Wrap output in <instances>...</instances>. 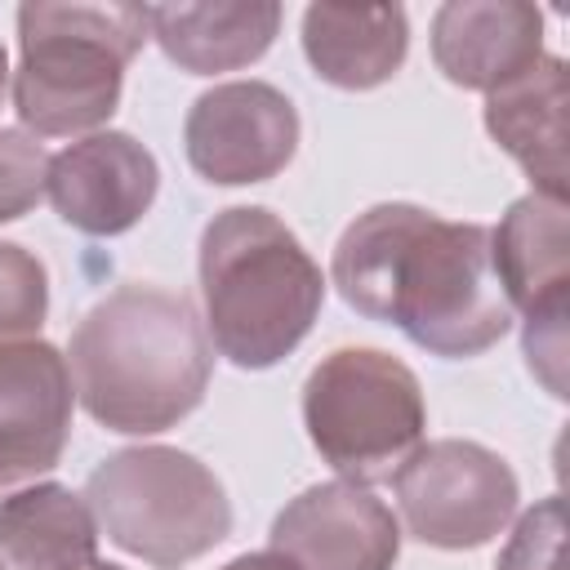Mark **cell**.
Instances as JSON below:
<instances>
[{"label":"cell","mask_w":570,"mask_h":570,"mask_svg":"<svg viewBox=\"0 0 570 570\" xmlns=\"http://www.w3.org/2000/svg\"><path fill=\"white\" fill-rule=\"evenodd\" d=\"M303 53L334 89H379L410 53V18L401 4H307Z\"/></svg>","instance_id":"16"},{"label":"cell","mask_w":570,"mask_h":570,"mask_svg":"<svg viewBox=\"0 0 570 570\" xmlns=\"http://www.w3.org/2000/svg\"><path fill=\"white\" fill-rule=\"evenodd\" d=\"M147 40V4H22L13 71L18 120L31 129V138L98 134L120 107L125 67Z\"/></svg>","instance_id":"4"},{"label":"cell","mask_w":570,"mask_h":570,"mask_svg":"<svg viewBox=\"0 0 570 570\" xmlns=\"http://www.w3.org/2000/svg\"><path fill=\"white\" fill-rule=\"evenodd\" d=\"M67 370L94 423L151 436L178 428L205 401L214 347L187 294L125 281L76 321Z\"/></svg>","instance_id":"2"},{"label":"cell","mask_w":570,"mask_h":570,"mask_svg":"<svg viewBox=\"0 0 570 570\" xmlns=\"http://www.w3.org/2000/svg\"><path fill=\"white\" fill-rule=\"evenodd\" d=\"M566 102H570V85H566V62L557 53H543L534 67L485 94L490 138L521 165L534 191L552 200H566V178H570Z\"/></svg>","instance_id":"14"},{"label":"cell","mask_w":570,"mask_h":570,"mask_svg":"<svg viewBox=\"0 0 570 570\" xmlns=\"http://www.w3.org/2000/svg\"><path fill=\"white\" fill-rule=\"evenodd\" d=\"M494 276L508 307L525 316V361L539 383L566 392V316H570V214L566 200L521 196L490 227Z\"/></svg>","instance_id":"8"},{"label":"cell","mask_w":570,"mask_h":570,"mask_svg":"<svg viewBox=\"0 0 570 570\" xmlns=\"http://www.w3.org/2000/svg\"><path fill=\"white\" fill-rule=\"evenodd\" d=\"M347 307L396 325L414 347L463 361L512 330L508 294L494 276L490 227L450 223L410 200L356 214L330 258Z\"/></svg>","instance_id":"1"},{"label":"cell","mask_w":570,"mask_h":570,"mask_svg":"<svg viewBox=\"0 0 570 570\" xmlns=\"http://www.w3.org/2000/svg\"><path fill=\"white\" fill-rule=\"evenodd\" d=\"M561 548H566V503L561 494H548L530 512H521L494 570H561Z\"/></svg>","instance_id":"19"},{"label":"cell","mask_w":570,"mask_h":570,"mask_svg":"<svg viewBox=\"0 0 570 570\" xmlns=\"http://www.w3.org/2000/svg\"><path fill=\"white\" fill-rule=\"evenodd\" d=\"M71 370L53 343H0V490L58 468L71 441Z\"/></svg>","instance_id":"12"},{"label":"cell","mask_w":570,"mask_h":570,"mask_svg":"<svg viewBox=\"0 0 570 570\" xmlns=\"http://www.w3.org/2000/svg\"><path fill=\"white\" fill-rule=\"evenodd\" d=\"M303 428L343 481H387L423 445V387L383 347H334L303 383Z\"/></svg>","instance_id":"6"},{"label":"cell","mask_w":570,"mask_h":570,"mask_svg":"<svg viewBox=\"0 0 570 570\" xmlns=\"http://www.w3.org/2000/svg\"><path fill=\"white\" fill-rule=\"evenodd\" d=\"M205 334L240 370L285 361L325 303L321 263L263 205H232L200 232Z\"/></svg>","instance_id":"3"},{"label":"cell","mask_w":570,"mask_h":570,"mask_svg":"<svg viewBox=\"0 0 570 570\" xmlns=\"http://www.w3.org/2000/svg\"><path fill=\"white\" fill-rule=\"evenodd\" d=\"M76 570H125V566H116V561H98V557H94V561H85V566H76Z\"/></svg>","instance_id":"23"},{"label":"cell","mask_w":570,"mask_h":570,"mask_svg":"<svg viewBox=\"0 0 570 570\" xmlns=\"http://www.w3.org/2000/svg\"><path fill=\"white\" fill-rule=\"evenodd\" d=\"M45 316H49L45 263L18 240H0V343L36 338Z\"/></svg>","instance_id":"18"},{"label":"cell","mask_w":570,"mask_h":570,"mask_svg":"<svg viewBox=\"0 0 570 570\" xmlns=\"http://www.w3.org/2000/svg\"><path fill=\"white\" fill-rule=\"evenodd\" d=\"M218 570H294V566L267 548V552H240V557H232V561L218 566Z\"/></svg>","instance_id":"21"},{"label":"cell","mask_w":570,"mask_h":570,"mask_svg":"<svg viewBox=\"0 0 570 570\" xmlns=\"http://www.w3.org/2000/svg\"><path fill=\"white\" fill-rule=\"evenodd\" d=\"M160 165L125 129H98L49 156L45 196L53 214L85 236H120L156 205Z\"/></svg>","instance_id":"11"},{"label":"cell","mask_w":570,"mask_h":570,"mask_svg":"<svg viewBox=\"0 0 570 570\" xmlns=\"http://www.w3.org/2000/svg\"><path fill=\"white\" fill-rule=\"evenodd\" d=\"M0 570H4V557H0Z\"/></svg>","instance_id":"24"},{"label":"cell","mask_w":570,"mask_h":570,"mask_svg":"<svg viewBox=\"0 0 570 570\" xmlns=\"http://www.w3.org/2000/svg\"><path fill=\"white\" fill-rule=\"evenodd\" d=\"M543 58V13L525 0H445L432 18V62L459 85L490 94Z\"/></svg>","instance_id":"13"},{"label":"cell","mask_w":570,"mask_h":570,"mask_svg":"<svg viewBox=\"0 0 570 570\" xmlns=\"http://www.w3.org/2000/svg\"><path fill=\"white\" fill-rule=\"evenodd\" d=\"M392 485L405 530L419 543L445 552L490 543L517 517V499H521L508 459L481 441H459V436L419 445L392 472Z\"/></svg>","instance_id":"7"},{"label":"cell","mask_w":570,"mask_h":570,"mask_svg":"<svg viewBox=\"0 0 570 570\" xmlns=\"http://www.w3.org/2000/svg\"><path fill=\"white\" fill-rule=\"evenodd\" d=\"M267 543L294 570H392L401 525L370 485L321 481L276 512Z\"/></svg>","instance_id":"10"},{"label":"cell","mask_w":570,"mask_h":570,"mask_svg":"<svg viewBox=\"0 0 570 570\" xmlns=\"http://www.w3.org/2000/svg\"><path fill=\"white\" fill-rule=\"evenodd\" d=\"M45 169H49L45 147L27 129L0 125V223H13L40 205Z\"/></svg>","instance_id":"20"},{"label":"cell","mask_w":570,"mask_h":570,"mask_svg":"<svg viewBox=\"0 0 570 570\" xmlns=\"http://www.w3.org/2000/svg\"><path fill=\"white\" fill-rule=\"evenodd\" d=\"M89 503L58 481H36L0 499V557L13 570H76L98 557Z\"/></svg>","instance_id":"17"},{"label":"cell","mask_w":570,"mask_h":570,"mask_svg":"<svg viewBox=\"0 0 570 570\" xmlns=\"http://www.w3.org/2000/svg\"><path fill=\"white\" fill-rule=\"evenodd\" d=\"M183 147L214 187L267 183L298 151V111L267 80H227L187 107Z\"/></svg>","instance_id":"9"},{"label":"cell","mask_w":570,"mask_h":570,"mask_svg":"<svg viewBox=\"0 0 570 570\" xmlns=\"http://www.w3.org/2000/svg\"><path fill=\"white\" fill-rule=\"evenodd\" d=\"M147 31L160 53L187 76H214L258 62L276 31V0H200V4H147Z\"/></svg>","instance_id":"15"},{"label":"cell","mask_w":570,"mask_h":570,"mask_svg":"<svg viewBox=\"0 0 570 570\" xmlns=\"http://www.w3.org/2000/svg\"><path fill=\"white\" fill-rule=\"evenodd\" d=\"M85 503L98 534L156 570H178L232 534L223 481L178 445H129L107 454L85 481Z\"/></svg>","instance_id":"5"},{"label":"cell","mask_w":570,"mask_h":570,"mask_svg":"<svg viewBox=\"0 0 570 570\" xmlns=\"http://www.w3.org/2000/svg\"><path fill=\"white\" fill-rule=\"evenodd\" d=\"M4 85H9V53L0 45V102H4Z\"/></svg>","instance_id":"22"}]
</instances>
